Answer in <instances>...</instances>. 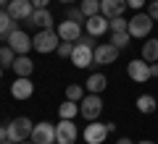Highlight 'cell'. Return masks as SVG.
I'll return each mask as SVG.
<instances>
[{
	"label": "cell",
	"instance_id": "cell-1",
	"mask_svg": "<svg viewBox=\"0 0 158 144\" xmlns=\"http://www.w3.org/2000/svg\"><path fill=\"white\" fill-rule=\"evenodd\" d=\"M92 34H82L74 42V53H71V63L77 68H90L95 66V47H92Z\"/></svg>",
	"mask_w": 158,
	"mask_h": 144
},
{
	"label": "cell",
	"instance_id": "cell-2",
	"mask_svg": "<svg viewBox=\"0 0 158 144\" xmlns=\"http://www.w3.org/2000/svg\"><path fill=\"white\" fill-rule=\"evenodd\" d=\"M32 45H34V50H37V53L48 55V53H56L58 50L61 37H58V32H53V29H40V32L32 37Z\"/></svg>",
	"mask_w": 158,
	"mask_h": 144
},
{
	"label": "cell",
	"instance_id": "cell-3",
	"mask_svg": "<svg viewBox=\"0 0 158 144\" xmlns=\"http://www.w3.org/2000/svg\"><path fill=\"white\" fill-rule=\"evenodd\" d=\"M113 123H100V121H87L85 131H82V136H85L87 144H103L108 139V134L113 131Z\"/></svg>",
	"mask_w": 158,
	"mask_h": 144
},
{
	"label": "cell",
	"instance_id": "cell-4",
	"mask_svg": "<svg viewBox=\"0 0 158 144\" xmlns=\"http://www.w3.org/2000/svg\"><path fill=\"white\" fill-rule=\"evenodd\" d=\"M100 113H103L100 94H90V92H87L85 97H82V102H79V115L85 118V121H98Z\"/></svg>",
	"mask_w": 158,
	"mask_h": 144
},
{
	"label": "cell",
	"instance_id": "cell-5",
	"mask_svg": "<svg viewBox=\"0 0 158 144\" xmlns=\"http://www.w3.org/2000/svg\"><path fill=\"white\" fill-rule=\"evenodd\" d=\"M32 128H34V123L29 121V118H13L11 123H8V139H11L13 144H19V142H27L29 136H32Z\"/></svg>",
	"mask_w": 158,
	"mask_h": 144
},
{
	"label": "cell",
	"instance_id": "cell-6",
	"mask_svg": "<svg viewBox=\"0 0 158 144\" xmlns=\"http://www.w3.org/2000/svg\"><path fill=\"white\" fill-rule=\"evenodd\" d=\"M150 29H153V18L148 16V13H135V16L129 18V29H127V32L135 39H145L148 34H150Z\"/></svg>",
	"mask_w": 158,
	"mask_h": 144
},
{
	"label": "cell",
	"instance_id": "cell-7",
	"mask_svg": "<svg viewBox=\"0 0 158 144\" xmlns=\"http://www.w3.org/2000/svg\"><path fill=\"white\" fill-rule=\"evenodd\" d=\"M77 139H79V131H77V126H74V121L61 118V121L56 123V144H74Z\"/></svg>",
	"mask_w": 158,
	"mask_h": 144
},
{
	"label": "cell",
	"instance_id": "cell-8",
	"mask_svg": "<svg viewBox=\"0 0 158 144\" xmlns=\"http://www.w3.org/2000/svg\"><path fill=\"white\" fill-rule=\"evenodd\" d=\"M32 139L34 144H56V126L53 123H48V121H40V123H34V128H32Z\"/></svg>",
	"mask_w": 158,
	"mask_h": 144
},
{
	"label": "cell",
	"instance_id": "cell-9",
	"mask_svg": "<svg viewBox=\"0 0 158 144\" xmlns=\"http://www.w3.org/2000/svg\"><path fill=\"white\" fill-rule=\"evenodd\" d=\"M8 45L13 47V53L16 55H29V50H32L34 45H32V37H29L27 32H21V29H16V32H11L8 34V39H6Z\"/></svg>",
	"mask_w": 158,
	"mask_h": 144
},
{
	"label": "cell",
	"instance_id": "cell-10",
	"mask_svg": "<svg viewBox=\"0 0 158 144\" xmlns=\"http://www.w3.org/2000/svg\"><path fill=\"white\" fill-rule=\"evenodd\" d=\"M127 73H129V79L135 84H145L150 81V63L142 60V58H137V60H129V66H127Z\"/></svg>",
	"mask_w": 158,
	"mask_h": 144
},
{
	"label": "cell",
	"instance_id": "cell-11",
	"mask_svg": "<svg viewBox=\"0 0 158 144\" xmlns=\"http://www.w3.org/2000/svg\"><path fill=\"white\" fill-rule=\"evenodd\" d=\"M6 11L11 13L16 21H29L32 13H34V6H32V0H11Z\"/></svg>",
	"mask_w": 158,
	"mask_h": 144
},
{
	"label": "cell",
	"instance_id": "cell-12",
	"mask_svg": "<svg viewBox=\"0 0 158 144\" xmlns=\"http://www.w3.org/2000/svg\"><path fill=\"white\" fill-rule=\"evenodd\" d=\"M118 58V47H113L111 42H103L95 47V66H111V63H116Z\"/></svg>",
	"mask_w": 158,
	"mask_h": 144
},
{
	"label": "cell",
	"instance_id": "cell-13",
	"mask_svg": "<svg viewBox=\"0 0 158 144\" xmlns=\"http://www.w3.org/2000/svg\"><path fill=\"white\" fill-rule=\"evenodd\" d=\"M11 94L16 97V100H29L34 94V84H32V79L29 76H19L16 81L11 84Z\"/></svg>",
	"mask_w": 158,
	"mask_h": 144
},
{
	"label": "cell",
	"instance_id": "cell-14",
	"mask_svg": "<svg viewBox=\"0 0 158 144\" xmlns=\"http://www.w3.org/2000/svg\"><path fill=\"white\" fill-rule=\"evenodd\" d=\"M85 29H87V34H92V37H103V34L111 29V24H108V18L103 16V13H95V16H90L85 21Z\"/></svg>",
	"mask_w": 158,
	"mask_h": 144
},
{
	"label": "cell",
	"instance_id": "cell-15",
	"mask_svg": "<svg viewBox=\"0 0 158 144\" xmlns=\"http://www.w3.org/2000/svg\"><path fill=\"white\" fill-rule=\"evenodd\" d=\"M58 37L63 39V42H77L79 37H82V24H77V21H61L58 24Z\"/></svg>",
	"mask_w": 158,
	"mask_h": 144
},
{
	"label": "cell",
	"instance_id": "cell-16",
	"mask_svg": "<svg viewBox=\"0 0 158 144\" xmlns=\"http://www.w3.org/2000/svg\"><path fill=\"white\" fill-rule=\"evenodd\" d=\"M127 0H100V13L106 18H116V16H124L127 11Z\"/></svg>",
	"mask_w": 158,
	"mask_h": 144
},
{
	"label": "cell",
	"instance_id": "cell-17",
	"mask_svg": "<svg viewBox=\"0 0 158 144\" xmlns=\"http://www.w3.org/2000/svg\"><path fill=\"white\" fill-rule=\"evenodd\" d=\"M27 26H37V29H53V13L48 8H34L32 18L27 21Z\"/></svg>",
	"mask_w": 158,
	"mask_h": 144
},
{
	"label": "cell",
	"instance_id": "cell-18",
	"mask_svg": "<svg viewBox=\"0 0 158 144\" xmlns=\"http://www.w3.org/2000/svg\"><path fill=\"white\" fill-rule=\"evenodd\" d=\"M16 29H19V21H16V18H13L11 13L6 11V8H0V39L6 42V39H8V34H11V32H16Z\"/></svg>",
	"mask_w": 158,
	"mask_h": 144
},
{
	"label": "cell",
	"instance_id": "cell-19",
	"mask_svg": "<svg viewBox=\"0 0 158 144\" xmlns=\"http://www.w3.org/2000/svg\"><path fill=\"white\" fill-rule=\"evenodd\" d=\"M106 87H108V79H106V73H100V71H98V73H90L87 81H85V89H87L90 94H100Z\"/></svg>",
	"mask_w": 158,
	"mask_h": 144
},
{
	"label": "cell",
	"instance_id": "cell-20",
	"mask_svg": "<svg viewBox=\"0 0 158 144\" xmlns=\"http://www.w3.org/2000/svg\"><path fill=\"white\" fill-rule=\"evenodd\" d=\"M11 68L16 71V76H32L34 63H32V58H29V55H16V60H13Z\"/></svg>",
	"mask_w": 158,
	"mask_h": 144
},
{
	"label": "cell",
	"instance_id": "cell-21",
	"mask_svg": "<svg viewBox=\"0 0 158 144\" xmlns=\"http://www.w3.org/2000/svg\"><path fill=\"white\" fill-rule=\"evenodd\" d=\"M156 107H158V102H156L153 94H140V97H137V110H140L142 115H153Z\"/></svg>",
	"mask_w": 158,
	"mask_h": 144
},
{
	"label": "cell",
	"instance_id": "cell-22",
	"mask_svg": "<svg viewBox=\"0 0 158 144\" xmlns=\"http://www.w3.org/2000/svg\"><path fill=\"white\" fill-rule=\"evenodd\" d=\"M142 60L148 63H158V37L142 42Z\"/></svg>",
	"mask_w": 158,
	"mask_h": 144
},
{
	"label": "cell",
	"instance_id": "cell-23",
	"mask_svg": "<svg viewBox=\"0 0 158 144\" xmlns=\"http://www.w3.org/2000/svg\"><path fill=\"white\" fill-rule=\"evenodd\" d=\"M58 115H61V118H69V121H74V118L79 115V102H71V100H66L61 107H58Z\"/></svg>",
	"mask_w": 158,
	"mask_h": 144
},
{
	"label": "cell",
	"instance_id": "cell-24",
	"mask_svg": "<svg viewBox=\"0 0 158 144\" xmlns=\"http://www.w3.org/2000/svg\"><path fill=\"white\" fill-rule=\"evenodd\" d=\"M85 94H87V89L82 84H69L66 87V100H71V102H82Z\"/></svg>",
	"mask_w": 158,
	"mask_h": 144
},
{
	"label": "cell",
	"instance_id": "cell-25",
	"mask_svg": "<svg viewBox=\"0 0 158 144\" xmlns=\"http://www.w3.org/2000/svg\"><path fill=\"white\" fill-rule=\"evenodd\" d=\"M129 42H132V34L129 32H111V45H113V47L124 50Z\"/></svg>",
	"mask_w": 158,
	"mask_h": 144
},
{
	"label": "cell",
	"instance_id": "cell-26",
	"mask_svg": "<svg viewBox=\"0 0 158 144\" xmlns=\"http://www.w3.org/2000/svg\"><path fill=\"white\" fill-rule=\"evenodd\" d=\"M79 8H82V13H85L87 18L95 16V13H100V0H79Z\"/></svg>",
	"mask_w": 158,
	"mask_h": 144
},
{
	"label": "cell",
	"instance_id": "cell-27",
	"mask_svg": "<svg viewBox=\"0 0 158 144\" xmlns=\"http://www.w3.org/2000/svg\"><path fill=\"white\" fill-rule=\"evenodd\" d=\"M13 60H16V53H13L11 45H6V47H0V66L3 68H11Z\"/></svg>",
	"mask_w": 158,
	"mask_h": 144
},
{
	"label": "cell",
	"instance_id": "cell-28",
	"mask_svg": "<svg viewBox=\"0 0 158 144\" xmlns=\"http://www.w3.org/2000/svg\"><path fill=\"white\" fill-rule=\"evenodd\" d=\"M66 18H69V21H77V24H85L87 21V16H85V13H82V8H74V6H66Z\"/></svg>",
	"mask_w": 158,
	"mask_h": 144
},
{
	"label": "cell",
	"instance_id": "cell-29",
	"mask_svg": "<svg viewBox=\"0 0 158 144\" xmlns=\"http://www.w3.org/2000/svg\"><path fill=\"white\" fill-rule=\"evenodd\" d=\"M108 24H111V32H127L129 29V18H124V16L108 18Z\"/></svg>",
	"mask_w": 158,
	"mask_h": 144
},
{
	"label": "cell",
	"instance_id": "cell-30",
	"mask_svg": "<svg viewBox=\"0 0 158 144\" xmlns=\"http://www.w3.org/2000/svg\"><path fill=\"white\" fill-rule=\"evenodd\" d=\"M58 55H61V58H71V53H74V42H63V39H61V45H58Z\"/></svg>",
	"mask_w": 158,
	"mask_h": 144
},
{
	"label": "cell",
	"instance_id": "cell-31",
	"mask_svg": "<svg viewBox=\"0 0 158 144\" xmlns=\"http://www.w3.org/2000/svg\"><path fill=\"white\" fill-rule=\"evenodd\" d=\"M148 16H150L153 21H158V0H150V3H148Z\"/></svg>",
	"mask_w": 158,
	"mask_h": 144
},
{
	"label": "cell",
	"instance_id": "cell-32",
	"mask_svg": "<svg viewBox=\"0 0 158 144\" xmlns=\"http://www.w3.org/2000/svg\"><path fill=\"white\" fill-rule=\"evenodd\" d=\"M145 3H148V0H127V6H129V8H135V11L145 8Z\"/></svg>",
	"mask_w": 158,
	"mask_h": 144
},
{
	"label": "cell",
	"instance_id": "cell-33",
	"mask_svg": "<svg viewBox=\"0 0 158 144\" xmlns=\"http://www.w3.org/2000/svg\"><path fill=\"white\" fill-rule=\"evenodd\" d=\"M8 142V126H0V144Z\"/></svg>",
	"mask_w": 158,
	"mask_h": 144
},
{
	"label": "cell",
	"instance_id": "cell-34",
	"mask_svg": "<svg viewBox=\"0 0 158 144\" xmlns=\"http://www.w3.org/2000/svg\"><path fill=\"white\" fill-rule=\"evenodd\" d=\"M48 3H50V0H32L34 8H48Z\"/></svg>",
	"mask_w": 158,
	"mask_h": 144
},
{
	"label": "cell",
	"instance_id": "cell-35",
	"mask_svg": "<svg viewBox=\"0 0 158 144\" xmlns=\"http://www.w3.org/2000/svg\"><path fill=\"white\" fill-rule=\"evenodd\" d=\"M158 76V63H150V79Z\"/></svg>",
	"mask_w": 158,
	"mask_h": 144
},
{
	"label": "cell",
	"instance_id": "cell-36",
	"mask_svg": "<svg viewBox=\"0 0 158 144\" xmlns=\"http://www.w3.org/2000/svg\"><path fill=\"white\" fill-rule=\"evenodd\" d=\"M116 144H135V142H132V139H127V136H121V139H118Z\"/></svg>",
	"mask_w": 158,
	"mask_h": 144
},
{
	"label": "cell",
	"instance_id": "cell-37",
	"mask_svg": "<svg viewBox=\"0 0 158 144\" xmlns=\"http://www.w3.org/2000/svg\"><path fill=\"white\" fill-rule=\"evenodd\" d=\"M8 3H11V0H0V8H8Z\"/></svg>",
	"mask_w": 158,
	"mask_h": 144
},
{
	"label": "cell",
	"instance_id": "cell-38",
	"mask_svg": "<svg viewBox=\"0 0 158 144\" xmlns=\"http://www.w3.org/2000/svg\"><path fill=\"white\" fill-rule=\"evenodd\" d=\"M137 144H156V142H150V139H145V142H137Z\"/></svg>",
	"mask_w": 158,
	"mask_h": 144
},
{
	"label": "cell",
	"instance_id": "cell-39",
	"mask_svg": "<svg viewBox=\"0 0 158 144\" xmlns=\"http://www.w3.org/2000/svg\"><path fill=\"white\" fill-rule=\"evenodd\" d=\"M61 3H66V6H71V3H77V0H61Z\"/></svg>",
	"mask_w": 158,
	"mask_h": 144
},
{
	"label": "cell",
	"instance_id": "cell-40",
	"mask_svg": "<svg viewBox=\"0 0 158 144\" xmlns=\"http://www.w3.org/2000/svg\"><path fill=\"white\" fill-rule=\"evenodd\" d=\"M19 144H34V142H32V139H27V142H19Z\"/></svg>",
	"mask_w": 158,
	"mask_h": 144
},
{
	"label": "cell",
	"instance_id": "cell-41",
	"mask_svg": "<svg viewBox=\"0 0 158 144\" xmlns=\"http://www.w3.org/2000/svg\"><path fill=\"white\" fill-rule=\"evenodd\" d=\"M3 71H6V68H3V66H0V79H3Z\"/></svg>",
	"mask_w": 158,
	"mask_h": 144
},
{
	"label": "cell",
	"instance_id": "cell-42",
	"mask_svg": "<svg viewBox=\"0 0 158 144\" xmlns=\"http://www.w3.org/2000/svg\"><path fill=\"white\" fill-rule=\"evenodd\" d=\"M3 144H13V142H11V139H8V142H3Z\"/></svg>",
	"mask_w": 158,
	"mask_h": 144
}]
</instances>
